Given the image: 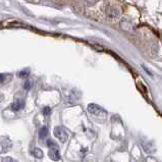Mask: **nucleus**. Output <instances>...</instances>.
I'll list each match as a JSON object with an SVG mask.
<instances>
[{
	"mask_svg": "<svg viewBox=\"0 0 162 162\" xmlns=\"http://www.w3.org/2000/svg\"><path fill=\"white\" fill-rule=\"evenodd\" d=\"M54 136L57 139H59V141L61 143H65L68 140V134L67 130L62 127H56L54 128Z\"/></svg>",
	"mask_w": 162,
	"mask_h": 162,
	"instance_id": "nucleus-1",
	"label": "nucleus"
},
{
	"mask_svg": "<svg viewBox=\"0 0 162 162\" xmlns=\"http://www.w3.org/2000/svg\"><path fill=\"white\" fill-rule=\"evenodd\" d=\"M88 111L90 112L91 114H94L96 116H99V115H105L106 114V111L104 110L101 106H99L97 104L91 103L88 105Z\"/></svg>",
	"mask_w": 162,
	"mask_h": 162,
	"instance_id": "nucleus-2",
	"label": "nucleus"
},
{
	"mask_svg": "<svg viewBox=\"0 0 162 162\" xmlns=\"http://www.w3.org/2000/svg\"><path fill=\"white\" fill-rule=\"evenodd\" d=\"M106 14L109 19H115L119 16L120 11H119V9L117 7H115V6H110V7H108L106 9Z\"/></svg>",
	"mask_w": 162,
	"mask_h": 162,
	"instance_id": "nucleus-3",
	"label": "nucleus"
},
{
	"mask_svg": "<svg viewBox=\"0 0 162 162\" xmlns=\"http://www.w3.org/2000/svg\"><path fill=\"white\" fill-rule=\"evenodd\" d=\"M48 155H49V158L52 159L53 161L60 160V153H59V151H58L57 148H50Z\"/></svg>",
	"mask_w": 162,
	"mask_h": 162,
	"instance_id": "nucleus-4",
	"label": "nucleus"
},
{
	"mask_svg": "<svg viewBox=\"0 0 162 162\" xmlns=\"http://www.w3.org/2000/svg\"><path fill=\"white\" fill-rule=\"evenodd\" d=\"M24 107H25V102L22 101V100H16L11 105L12 110H14V111H19L21 109H22Z\"/></svg>",
	"mask_w": 162,
	"mask_h": 162,
	"instance_id": "nucleus-5",
	"label": "nucleus"
},
{
	"mask_svg": "<svg viewBox=\"0 0 162 162\" xmlns=\"http://www.w3.org/2000/svg\"><path fill=\"white\" fill-rule=\"evenodd\" d=\"M31 153L34 155L36 158H40V159H41V158H43V151L40 150L39 148H34L31 151Z\"/></svg>",
	"mask_w": 162,
	"mask_h": 162,
	"instance_id": "nucleus-6",
	"label": "nucleus"
},
{
	"mask_svg": "<svg viewBox=\"0 0 162 162\" xmlns=\"http://www.w3.org/2000/svg\"><path fill=\"white\" fill-rule=\"evenodd\" d=\"M48 135V128L47 127H42L41 130L39 131V137H40L41 139H44L47 137Z\"/></svg>",
	"mask_w": 162,
	"mask_h": 162,
	"instance_id": "nucleus-7",
	"label": "nucleus"
},
{
	"mask_svg": "<svg viewBox=\"0 0 162 162\" xmlns=\"http://www.w3.org/2000/svg\"><path fill=\"white\" fill-rule=\"evenodd\" d=\"M46 144H47V146L49 148H57V144H56L53 140H51V139H48L47 142H46Z\"/></svg>",
	"mask_w": 162,
	"mask_h": 162,
	"instance_id": "nucleus-8",
	"label": "nucleus"
},
{
	"mask_svg": "<svg viewBox=\"0 0 162 162\" xmlns=\"http://www.w3.org/2000/svg\"><path fill=\"white\" fill-rule=\"evenodd\" d=\"M29 75H30V71H28V69H25V71H22L21 72H19V74H18V75H19V77H21V78H28L29 77Z\"/></svg>",
	"mask_w": 162,
	"mask_h": 162,
	"instance_id": "nucleus-9",
	"label": "nucleus"
},
{
	"mask_svg": "<svg viewBox=\"0 0 162 162\" xmlns=\"http://www.w3.org/2000/svg\"><path fill=\"white\" fill-rule=\"evenodd\" d=\"M42 112H43V114H44L45 116H48V115H50V113H51V108L48 107V106H46V107L43 108Z\"/></svg>",
	"mask_w": 162,
	"mask_h": 162,
	"instance_id": "nucleus-10",
	"label": "nucleus"
},
{
	"mask_svg": "<svg viewBox=\"0 0 162 162\" xmlns=\"http://www.w3.org/2000/svg\"><path fill=\"white\" fill-rule=\"evenodd\" d=\"M24 88L26 89V90H30V89L32 88V82L29 81V80L26 81L25 84H24Z\"/></svg>",
	"mask_w": 162,
	"mask_h": 162,
	"instance_id": "nucleus-11",
	"label": "nucleus"
},
{
	"mask_svg": "<svg viewBox=\"0 0 162 162\" xmlns=\"http://www.w3.org/2000/svg\"><path fill=\"white\" fill-rule=\"evenodd\" d=\"M85 1L89 6H93V5L96 4V3L99 2V0H85Z\"/></svg>",
	"mask_w": 162,
	"mask_h": 162,
	"instance_id": "nucleus-12",
	"label": "nucleus"
},
{
	"mask_svg": "<svg viewBox=\"0 0 162 162\" xmlns=\"http://www.w3.org/2000/svg\"><path fill=\"white\" fill-rule=\"evenodd\" d=\"M2 162H14V161L12 160L10 157H4L2 159Z\"/></svg>",
	"mask_w": 162,
	"mask_h": 162,
	"instance_id": "nucleus-13",
	"label": "nucleus"
},
{
	"mask_svg": "<svg viewBox=\"0 0 162 162\" xmlns=\"http://www.w3.org/2000/svg\"><path fill=\"white\" fill-rule=\"evenodd\" d=\"M3 82H4V75L0 74V84L3 83Z\"/></svg>",
	"mask_w": 162,
	"mask_h": 162,
	"instance_id": "nucleus-14",
	"label": "nucleus"
}]
</instances>
